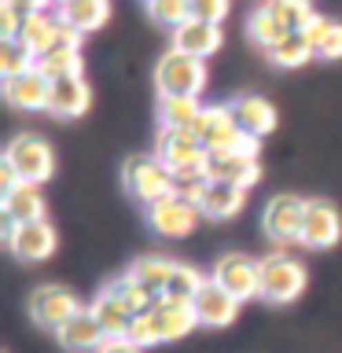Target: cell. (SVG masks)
Segmentation results:
<instances>
[{"label": "cell", "mask_w": 342, "mask_h": 353, "mask_svg": "<svg viewBox=\"0 0 342 353\" xmlns=\"http://www.w3.org/2000/svg\"><path fill=\"white\" fill-rule=\"evenodd\" d=\"M154 85H159L162 99H177V96H195L199 99L206 88V63L170 48L159 63H154Z\"/></svg>", "instance_id": "cell-1"}, {"label": "cell", "mask_w": 342, "mask_h": 353, "mask_svg": "<svg viewBox=\"0 0 342 353\" xmlns=\"http://www.w3.org/2000/svg\"><path fill=\"white\" fill-rule=\"evenodd\" d=\"M121 184L132 199H140L143 206H154L162 199L177 195L173 188V173L154 159V154H129L125 165H121Z\"/></svg>", "instance_id": "cell-2"}, {"label": "cell", "mask_w": 342, "mask_h": 353, "mask_svg": "<svg viewBox=\"0 0 342 353\" xmlns=\"http://www.w3.org/2000/svg\"><path fill=\"white\" fill-rule=\"evenodd\" d=\"M305 265L287 258V254H269L261 258V298L272 305L294 302L298 294L305 291Z\"/></svg>", "instance_id": "cell-3"}, {"label": "cell", "mask_w": 342, "mask_h": 353, "mask_svg": "<svg viewBox=\"0 0 342 353\" xmlns=\"http://www.w3.org/2000/svg\"><path fill=\"white\" fill-rule=\"evenodd\" d=\"M4 162L19 173L22 184H37V188L48 181L52 170H55V154H52V148H48V143H44L41 137H30V132H22V137H15V140L8 143Z\"/></svg>", "instance_id": "cell-4"}, {"label": "cell", "mask_w": 342, "mask_h": 353, "mask_svg": "<svg viewBox=\"0 0 342 353\" xmlns=\"http://www.w3.org/2000/svg\"><path fill=\"white\" fill-rule=\"evenodd\" d=\"M195 137L203 140L206 154H236L243 129L236 125V114L228 103H206V110L195 121Z\"/></svg>", "instance_id": "cell-5"}, {"label": "cell", "mask_w": 342, "mask_h": 353, "mask_svg": "<svg viewBox=\"0 0 342 353\" xmlns=\"http://www.w3.org/2000/svg\"><path fill=\"white\" fill-rule=\"evenodd\" d=\"M221 291H228L232 298L247 302V298H261V261L247 258V254H225L214 265V276H210Z\"/></svg>", "instance_id": "cell-6"}, {"label": "cell", "mask_w": 342, "mask_h": 353, "mask_svg": "<svg viewBox=\"0 0 342 353\" xmlns=\"http://www.w3.org/2000/svg\"><path fill=\"white\" fill-rule=\"evenodd\" d=\"M81 302H77L74 291H66L59 283H44L30 294V316L37 327H48V331H59L70 316L81 313Z\"/></svg>", "instance_id": "cell-7"}, {"label": "cell", "mask_w": 342, "mask_h": 353, "mask_svg": "<svg viewBox=\"0 0 342 353\" xmlns=\"http://www.w3.org/2000/svg\"><path fill=\"white\" fill-rule=\"evenodd\" d=\"M154 159L170 173H177V170H188V165H203L210 154L203 148V140L195 137V129H159Z\"/></svg>", "instance_id": "cell-8"}, {"label": "cell", "mask_w": 342, "mask_h": 353, "mask_svg": "<svg viewBox=\"0 0 342 353\" xmlns=\"http://www.w3.org/2000/svg\"><path fill=\"white\" fill-rule=\"evenodd\" d=\"M342 239V214L328 199H305V221H302V247L328 250Z\"/></svg>", "instance_id": "cell-9"}, {"label": "cell", "mask_w": 342, "mask_h": 353, "mask_svg": "<svg viewBox=\"0 0 342 353\" xmlns=\"http://www.w3.org/2000/svg\"><path fill=\"white\" fill-rule=\"evenodd\" d=\"M199 217H203V210H199L195 203H188V199H181V195H170V199H162V203L148 206L151 228L159 232V236H165V239L192 236L195 225H199Z\"/></svg>", "instance_id": "cell-10"}, {"label": "cell", "mask_w": 342, "mask_h": 353, "mask_svg": "<svg viewBox=\"0 0 342 353\" xmlns=\"http://www.w3.org/2000/svg\"><path fill=\"white\" fill-rule=\"evenodd\" d=\"M302 221H305V199L272 195L269 206H265L261 225L276 243H302Z\"/></svg>", "instance_id": "cell-11"}, {"label": "cell", "mask_w": 342, "mask_h": 353, "mask_svg": "<svg viewBox=\"0 0 342 353\" xmlns=\"http://www.w3.org/2000/svg\"><path fill=\"white\" fill-rule=\"evenodd\" d=\"M4 99L15 110H48L52 81L41 70H30V74H19V77H4Z\"/></svg>", "instance_id": "cell-12"}, {"label": "cell", "mask_w": 342, "mask_h": 353, "mask_svg": "<svg viewBox=\"0 0 342 353\" xmlns=\"http://www.w3.org/2000/svg\"><path fill=\"white\" fill-rule=\"evenodd\" d=\"M228 107H232V114H236V125L243 129V137H254V140L269 137L276 129V121H280L276 118V107L265 96H254V92L236 96Z\"/></svg>", "instance_id": "cell-13"}, {"label": "cell", "mask_w": 342, "mask_h": 353, "mask_svg": "<svg viewBox=\"0 0 342 353\" xmlns=\"http://www.w3.org/2000/svg\"><path fill=\"white\" fill-rule=\"evenodd\" d=\"M206 176L217 184H232V188H254L261 181V162L247 159V154H210L206 159Z\"/></svg>", "instance_id": "cell-14"}, {"label": "cell", "mask_w": 342, "mask_h": 353, "mask_svg": "<svg viewBox=\"0 0 342 353\" xmlns=\"http://www.w3.org/2000/svg\"><path fill=\"white\" fill-rule=\"evenodd\" d=\"M195 316H199V327H228L232 320H236V313H239V298H232L228 291H221V287L210 280L203 291H199V298H195Z\"/></svg>", "instance_id": "cell-15"}, {"label": "cell", "mask_w": 342, "mask_h": 353, "mask_svg": "<svg viewBox=\"0 0 342 353\" xmlns=\"http://www.w3.org/2000/svg\"><path fill=\"white\" fill-rule=\"evenodd\" d=\"M221 41H225L221 26L203 22V19H188L181 30H173V48L184 52V55H192V59H206V55H214L221 48Z\"/></svg>", "instance_id": "cell-16"}, {"label": "cell", "mask_w": 342, "mask_h": 353, "mask_svg": "<svg viewBox=\"0 0 342 353\" xmlns=\"http://www.w3.org/2000/svg\"><path fill=\"white\" fill-rule=\"evenodd\" d=\"M55 339H59V346L70 350V353H88V350L96 353V350L107 342L103 327H99V320L92 316V309H81L77 316H70L59 331H55Z\"/></svg>", "instance_id": "cell-17"}, {"label": "cell", "mask_w": 342, "mask_h": 353, "mask_svg": "<svg viewBox=\"0 0 342 353\" xmlns=\"http://www.w3.org/2000/svg\"><path fill=\"white\" fill-rule=\"evenodd\" d=\"M151 320H154V331H159V342H177V339H184L188 331L199 327L195 305L170 302V298H162V302L151 309Z\"/></svg>", "instance_id": "cell-18"}, {"label": "cell", "mask_w": 342, "mask_h": 353, "mask_svg": "<svg viewBox=\"0 0 342 353\" xmlns=\"http://www.w3.org/2000/svg\"><path fill=\"white\" fill-rule=\"evenodd\" d=\"M55 228L48 221H33V225H19L15 239H11V254H15L19 261H44L55 254Z\"/></svg>", "instance_id": "cell-19"}, {"label": "cell", "mask_w": 342, "mask_h": 353, "mask_svg": "<svg viewBox=\"0 0 342 353\" xmlns=\"http://www.w3.org/2000/svg\"><path fill=\"white\" fill-rule=\"evenodd\" d=\"M88 103H92V88H88L85 77H63V81H52V103L48 110L59 118H77L85 114Z\"/></svg>", "instance_id": "cell-20"}, {"label": "cell", "mask_w": 342, "mask_h": 353, "mask_svg": "<svg viewBox=\"0 0 342 353\" xmlns=\"http://www.w3.org/2000/svg\"><path fill=\"white\" fill-rule=\"evenodd\" d=\"M26 48L44 59L48 52H55V44H59V15H52V11H33L26 15V26H22V37H19Z\"/></svg>", "instance_id": "cell-21"}, {"label": "cell", "mask_w": 342, "mask_h": 353, "mask_svg": "<svg viewBox=\"0 0 342 353\" xmlns=\"http://www.w3.org/2000/svg\"><path fill=\"white\" fill-rule=\"evenodd\" d=\"M66 26H74L77 33H92L99 26H107L110 19V0H70L55 11Z\"/></svg>", "instance_id": "cell-22"}, {"label": "cell", "mask_w": 342, "mask_h": 353, "mask_svg": "<svg viewBox=\"0 0 342 353\" xmlns=\"http://www.w3.org/2000/svg\"><path fill=\"white\" fill-rule=\"evenodd\" d=\"M243 203H247V192H243V188L210 181L199 210H203V217H210V221H228V217H236L239 210H243Z\"/></svg>", "instance_id": "cell-23"}, {"label": "cell", "mask_w": 342, "mask_h": 353, "mask_svg": "<svg viewBox=\"0 0 342 353\" xmlns=\"http://www.w3.org/2000/svg\"><path fill=\"white\" fill-rule=\"evenodd\" d=\"M302 33L313 44V59H342V22L339 19L313 15V22Z\"/></svg>", "instance_id": "cell-24"}, {"label": "cell", "mask_w": 342, "mask_h": 353, "mask_svg": "<svg viewBox=\"0 0 342 353\" xmlns=\"http://www.w3.org/2000/svg\"><path fill=\"white\" fill-rule=\"evenodd\" d=\"M4 217H11L15 225H33L44 221V195L37 184H19L15 192L4 199Z\"/></svg>", "instance_id": "cell-25"}, {"label": "cell", "mask_w": 342, "mask_h": 353, "mask_svg": "<svg viewBox=\"0 0 342 353\" xmlns=\"http://www.w3.org/2000/svg\"><path fill=\"white\" fill-rule=\"evenodd\" d=\"M170 272H173V261L162 258V254H143L129 265V276L137 280L143 291H151L154 298L165 294V283H170Z\"/></svg>", "instance_id": "cell-26"}, {"label": "cell", "mask_w": 342, "mask_h": 353, "mask_svg": "<svg viewBox=\"0 0 342 353\" xmlns=\"http://www.w3.org/2000/svg\"><path fill=\"white\" fill-rule=\"evenodd\" d=\"M92 316L99 320V327H103V335L107 339H125L129 335V324H132V313L125 305L118 302V298H110L107 291H99L96 298H92Z\"/></svg>", "instance_id": "cell-27"}, {"label": "cell", "mask_w": 342, "mask_h": 353, "mask_svg": "<svg viewBox=\"0 0 342 353\" xmlns=\"http://www.w3.org/2000/svg\"><path fill=\"white\" fill-rule=\"evenodd\" d=\"M206 283H210V280L195 269V265L173 261V272H170V283H165V294H162V298H170V302H188V305H192Z\"/></svg>", "instance_id": "cell-28"}, {"label": "cell", "mask_w": 342, "mask_h": 353, "mask_svg": "<svg viewBox=\"0 0 342 353\" xmlns=\"http://www.w3.org/2000/svg\"><path fill=\"white\" fill-rule=\"evenodd\" d=\"M103 291H107L110 298H118V302L125 305L132 316H140V313H151V309L162 302V298H154L151 291H143V287H140L137 280H132L129 272H125V276H118V280H110V283L103 287Z\"/></svg>", "instance_id": "cell-29"}, {"label": "cell", "mask_w": 342, "mask_h": 353, "mask_svg": "<svg viewBox=\"0 0 342 353\" xmlns=\"http://www.w3.org/2000/svg\"><path fill=\"white\" fill-rule=\"evenodd\" d=\"M203 110H206L203 99L177 96V99H162L159 103V118H162V129H195V121Z\"/></svg>", "instance_id": "cell-30"}, {"label": "cell", "mask_w": 342, "mask_h": 353, "mask_svg": "<svg viewBox=\"0 0 342 353\" xmlns=\"http://www.w3.org/2000/svg\"><path fill=\"white\" fill-rule=\"evenodd\" d=\"M37 70L48 81H63V77H85V59L81 48H55L44 59H37Z\"/></svg>", "instance_id": "cell-31"}, {"label": "cell", "mask_w": 342, "mask_h": 353, "mask_svg": "<svg viewBox=\"0 0 342 353\" xmlns=\"http://www.w3.org/2000/svg\"><path fill=\"white\" fill-rule=\"evenodd\" d=\"M247 33H250V41L258 44V48L269 52V48H276V44H280L283 37H291L294 30H287L283 22H280V19H276L269 8L261 4V8L250 15V22H247Z\"/></svg>", "instance_id": "cell-32"}, {"label": "cell", "mask_w": 342, "mask_h": 353, "mask_svg": "<svg viewBox=\"0 0 342 353\" xmlns=\"http://www.w3.org/2000/svg\"><path fill=\"white\" fill-rule=\"evenodd\" d=\"M269 55L272 66H283V70H294V66H305L313 59V44L305 41V33H291V37H283L276 48L265 52Z\"/></svg>", "instance_id": "cell-33"}, {"label": "cell", "mask_w": 342, "mask_h": 353, "mask_svg": "<svg viewBox=\"0 0 342 353\" xmlns=\"http://www.w3.org/2000/svg\"><path fill=\"white\" fill-rule=\"evenodd\" d=\"M265 8H269L272 15L280 19L287 30H294V33H302L309 22H313V15H316V8L309 4V0H265Z\"/></svg>", "instance_id": "cell-34"}, {"label": "cell", "mask_w": 342, "mask_h": 353, "mask_svg": "<svg viewBox=\"0 0 342 353\" xmlns=\"http://www.w3.org/2000/svg\"><path fill=\"white\" fill-rule=\"evenodd\" d=\"M37 70V55H33L22 41H0V74L4 77H19Z\"/></svg>", "instance_id": "cell-35"}, {"label": "cell", "mask_w": 342, "mask_h": 353, "mask_svg": "<svg viewBox=\"0 0 342 353\" xmlns=\"http://www.w3.org/2000/svg\"><path fill=\"white\" fill-rule=\"evenodd\" d=\"M173 188H177V195L188 199V203H203V195H206V188H210V176H206V162L203 165H188V170H177L173 173Z\"/></svg>", "instance_id": "cell-36"}, {"label": "cell", "mask_w": 342, "mask_h": 353, "mask_svg": "<svg viewBox=\"0 0 342 353\" xmlns=\"http://www.w3.org/2000/svg\"><path fill=\"white\" fill-rule=\"evenodd\" d=\"M148 15L159 22V26L181 30L188 19H192V0H148Z\"/></svg>", "instance_id": "cell-37"}, {"label": "cell", "mask_w": 342, "mask_h": 353, "mask_svg": "<svg viewBox=\"0 0 342 353\" xmlns=\"http://www.w3.org/2000/svg\"><path fill=\"white\" fill-rule=\"evenodd\" d=\"M22 26H26V11H19L15 4L0 0V41H19Z\"/></svg>", "instance_id": "cell-38"}, {"label": "cell", "mask_w": 342, "mask_h": 353, "mask_svg": "<svg viewBox=\"0 0 342 353\" xmlns=\"http://www.w3.org/2000/svg\"><path fill=\"white\" fill-rule=\"evenodd\" d=\"M132 346H140V350H148L159 342V331H154V320L151 313H140V316H132V324H129V335H125Z\"/></svg>", "instance_id": "cell-39"}, {"label": "cell", "mask_w": 342, "mask_h": 353, "mask_svg": "<svg viewBox=\"0 0 342 353\" xmlns=\"http://www.w3.org/2000/svg\"><path fill=\"white\" fill-rule=\"evenodd\" d=\"M232 8V0H192V19H203V22H214L221 26Z\"/></svg>", "instance_id": "cell-40"}, {"label": "cell", "mask_w": 342, "mask_h": 353, "mask_svg": "<svg viewBox=\"0 0 342 353\" xmlns=\"http://www.w3.org/2000/svg\"><path fill=\"white\" fill-rule=\"evenodd\" d=\"M19 184H22V181H19V173H15V170H11V165L4 162V165H0V199H8V195L15 192Z\"/></svg>", "instance_id": "cell-41"}, {"label": "cell", "mask_w": 342, "mask_h": 353, "mask_svg": "<svg viewBox=\"0 0 342 353\" xmlns=\"http://www.w3.org/2000/svg\"><path fill=\"white\" fill-rule=\"evenodd\" d=\"M96 353H143V350H140V346H132L129 339H107Z\"/></svg>", "instance_id": "cell-42"}, {"label": "cell", "mask_w": 342, "mask_h": 353, "mask_svg": "<svg viewBox=\"0 0 342 353\" xmlns=\"http://www.w3.org/2000/svg\"><path fill=\"white\" fill-rule=\"evenodd\" d=\"M4 4H15L19 11L33 15V11H48V8H52V0H4Z\"/></svg>", "instance_id": "cell-43"}, {"label": "cell", "mask_w": 342, "mask_h": 353, "mask_svg": "<svg viewBox=\"0 0 342 353\" xmlns=\"http://www.w3.org/2000/svg\"><path fill=\"white\" fill-rule=\"evenodd\" d=\"M63 4H70V0H52V8H55V11H59Z\"/></svg>", "instance_id": "cell-44"}]
</instances>
